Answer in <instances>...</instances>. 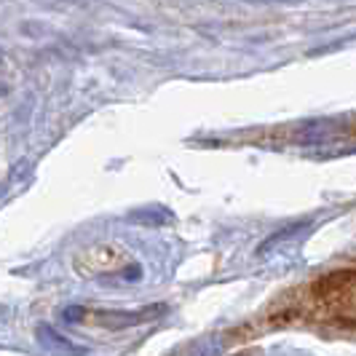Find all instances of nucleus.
Returning <instances> with one entry per match:
<instances>
[{"label":"nucleus","mask_w":356,"mask_h":356,"mask_svg":"<svg viewBox=\"0 0 356 356\" xmlns=\"http://www.w3.org/2000/svg\"><path fill=\"white\" fill-rule=\"evenodd\" d=\"M137 260L134 252L126 247L118 238H105L94 241L86 250H81L72 260V268L83 279H105V276H118L134 270Z\"/></svg>","instance_id":"nucleus-1"}]
</instances>
